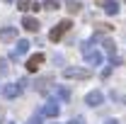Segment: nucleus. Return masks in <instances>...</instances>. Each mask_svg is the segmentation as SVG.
<instances>
[{
	"label": "nucleus",
	"instance_id": "obj_6",
	"mask_svg": "<svg viewBox=\"0 0 126 124\" xmlns=\"http://www.w3.org/2000/svg\"><path fill=\"white\" fill-rule=\"evenodd\" d=\"M102 102H104V93L102 90H92V93L85 95V105H90V107H97Z\"/></svg>",
	"mask_w": 126,
	"mask_h": 124
},
{
	"label": "nucleus",
	"instance_id": "obj_4",
	"mask_svg": "<svg viewBox=\"0 0 126 124\" xmlns=\"http://www.w3.org/2000/svg\"><path fill=\"white\" fill-rule=\"evenodd\" d=\"M70 27H73V24H70V20H61V22H58L53 29L48 32V39H51V41H61V39H63V34L70 29Z\"/></svg>",
	"mask_w": 126,
	"mask_h": 124
},
{
	"label": "nucleus",
	"instance_id": "obj_14",
	"mask_svg": "<svg viewBox=\"0 0 126 124\" xmlns=\"http://www.w3.org/2000/svg\"><path fill=\"white\" fill-rule=\"evenodd\" d=\"M51 83H53V78H51V76H48V78H39L34 88H36L39 93H46V90H48V85H51Z\"/></svg>",
	"mask_w": 126,
	"mask_h": 124
},
{
	"label": "nucleus",
	"instance_id": "obj_3",
	"mask_svg": "<svg viewBox=\"0 0 126 124\" xmlns=\"http://www.w3.org/2000/svg\"><path fill=\"white\" fill-rule=\"evenodd\" d=\"M90 76H92L90 68H73V66L63 68V78H68V80H87Z\"/></svg>",
	"mask_w": 126,
	"mask_h": 124
},
{
	"label": "nucleus",
	"instance_id": "obj_12",
	"mask_svg": "<svg viewBox=\"0 0 126 124\" xmlns=\"http://www.w3.org/2000/svg\"><path fill=\"white\" fill-rule=\"evenodd\" d=\"M94 39H99V41H102V46H104V51H107V54H109L111 59H114V56H116V44H114V41H111V39H102V37H94Z\"/></svg>",
	"mask_w": 126,
	"mask_h": 124
},
{
	"label": "nucleus",
	"instance_id": "obj_1",
	"mask_svg": "<svg viewBox=\"0 0 126 124\" xmlns=\"http://www.w3.org/2000/svg\"><path fill=\"white\" fill-rule=\"evenodd\" d=\"M82 59H85L87 66H99V63H102V51L94 49L92 41H85V44H82Z\"/></svg>",
	"mask_w": 126,
	"mask_h": 124
},
{
	"label": "nucleus",
	"instance_id": "obj_20",
	"mask_svg": "<svg viewBox=\"0 0 126 124\" xmlns=\"http://www.w3.org/2000/svg\"><path fill=\"white\" fill-rule=\"evenodd\" d=\"M104 124H119V122H116V119H107Z\"/></svg>",
	"mask_w": 126,
	"mask_h": 124
},
{
	"label": "nucleus",
	"instance_id": "obj_8",
	"mask_svg": "<svg viewBox=\"0 0 126 124\" xmlns=\"http://www.w3.org/2000/svg\"><path fill=\"white\" fill-rule=\"evenodd\" d=\"M0 41H5V44L17 41V27H2L0 29Z\"/></svg>",
	"mask_w": 126,
	"mask_h": 124
},
{
	"label": "nucleus",
	"instance_id": "obj_19",
	"mask_svg": "<svg viewBox=\"0 0 126 124\" xmlns=\"http://www.w3.org/2000/svg\"><path fill=\"white\" fill-rule=\"evenodd\" d=\"M68 124H85V119H82V117H75V119H70Z\"/></svg>",
	"mask_w": 126,
	"mask_h": 124
},
{
	"label": "nucleus",
	"instance_id": "obj_15",
	"mask_svg": "<svg viewBox=\"0 0 126 124\" xmlns=\"http://www.w3.org/2000/svg\"><path fill=\"white\" fill-rule=\"evenodd\" d=\"M17 10L29 12V10H34V2H32V0H17Z\"/></svg>",
	"mask_w": 126,
	"mask_h": 124
},
{
	"label": "nucleus",
	"instance_id": "obj_13",
	"mask_svg": "<svg viewBox=\"0 0 126 124\" xmlns=\"http://www.w3.org/2000/svg\"><path fill=\"white\" fill-rule=\"evenodd\" d=\"M53 97H58V100H70V90L68 88H63V85H58V88H53Z\"/></svg>",
	"mask_w": 126,
	"mask_h": 124
},
{
	"label": "nucleus",
	"instance_id": "obj_10",
	"mask_svg": "<svg viewBox=\"0 0 126 124\" xmlns=\"http://www.w3.org/2000/svg\"><path fill=\"white\" fill-rule=\"evenodd\" d=\"M22 27H24V29L27 32H39V27H41V24H39V20H36V17H24V20H22Z\"/></svg>",
	"mask_w": 126,
	"mask_h": 124
},
{
	"label": "nucleus",
	"instance_id": "obj_17",
	"mask_svg": "<svg viewBox=\"0 0 126 124\" xmlns=\"http://www.w3.org/2000/svg\"><path fill=\"white\" fill-rule=\"evenodd\" d=\"M41 7H44V10H58V0H44Z\"/></svg>",
	"mask_w": 126,
	"mask_h": 124
},
{
	"label": "nucleus",
	"instance_id": "obj_21",
	"mask_svg": "<svg viewBox=\"0 0 126 124\" xmlns=\"http://www.w3.org/2000/svg\"><path fill=\"white\" fill-rule=\"evenodd\" d=\"M5 2H17V0H5Z\"/></svg>",
	"mask_w": 126,
	"mask_h": 124
},
{
	"label": "nucleus",
	"instance_id": "obj_18",
	"mask_svg": "<svg viewBox=\"0 0 126 124\" xmlns=\"http://www.w3.org/2000/svg\"><path fill=\"white\" fill-rule=\"evenodd\" d=\"M29 124H41V114H36V117H32Z\"/></svg>",
	"mask_w": 126,
	"mask_h": 124
},
{
	"label": "nucleus",
	"instance_id": "obj_7",
	"mask_svg": "<svg viewBox=\"0 0 126 124\" xmlns=\"http://www.w3.org/2000/svg\"><path fill=\"white\" fill-rule=\"evenodd\" d=\"M97 7H102L107 15H116L119 12V2L116 0H97Z\"/></svg>",
	"mask_w": 126,
	"mask_h": 124
},
{
	"label": "nucleus",
	"instance_id": "obj_16",
	"mask_svg": "<svg viewBox=\"0 0 126 124\" xmlns=\"http://www.w3.org/2000/svg\"><path fill=\"white\" fill-rule=\"evenodd\" d=\"M80 7H82V5H80L78 0H68V12H70V15H75V12H80Z\"/></svg>",
	"mask_w": 126,
	"mask_h": 124
},
{
	"label": "nucleus",
	"instance_id": "obj_9",
	"mask_svg": "<svg viewBox=\"0 0 126 124\" xmlns=\"http://www.w3.org/2000/svg\"><path fill=\"white\" fill-rule=\"evenodd\" d=\"M41 63H44V54H34V56L27 59V71H29V73L39 71V66H41Z\"/></svg>",
	"mask_w": 126,
	"mask_h": 124
},
{
	"label": "nucleus",
	"instance_id": "obj_2",
	"mask_svg": "<svg viewBox=\"0 0 126 124\" xmlns=\"http://www.w3.org/2000/svg\"><path fill=\"white\" fill-rule=\"evenodd\" d=\"M24 85H29L24 78H22L19 83H7V85H2V97H7V100L19 97V95H22V90H24Z\"/></svg>",
	"mask_w": 126,
	"mask_h": 124
},
{
	"label": "nucleus",
	"instance_id": "obj_11",
	"mask_svg": "<svg viewBox=\"0 0 126 124\" xmlns=\"http://www.w3.org/2000/svg\"><path fill=\"white\" fill-rule=\"evenodd\" d=\"M27 51H29V41H27V39H19V41H17V49L12 51V59H19V56H24Z\"/></svg>",
	"mask_w": 126,
	"mask_h": 124
},
{
	"label": "nucleus",
	"instance_id": "obj_5",
	"mask_svg": "<svg viewBox=\"0 0 126 124\" xmlns=\"http://www.w3.org/2000/svg\"><path fill=\"white\" fill-rule=\"evenodd\" d=\"M58 112H61L58 102H56V100H48L46 105L41 107V112H39V114H41V117H51V119H56V117H58Z\"/></svg>",
	"mask_w": 126,
	"mask_h": 124
}]
</instances>
